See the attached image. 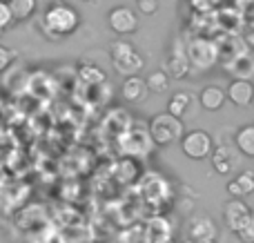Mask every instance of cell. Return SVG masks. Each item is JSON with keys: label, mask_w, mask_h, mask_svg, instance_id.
I'll return each mask as SVG.
<instances>
[{"label": "cell", "mask_w": 254, "mask_h": 243, "mask_svg": "<svg viewBox=\"0 0 254 243\" xmlns=\"http://www.w3.org/2000/svg\"><path fill=\"white\" fill-rule=\"evenodd\" d=\"M80 27V13L76 11V7H71L69 2L56 0L45 9L43 18H40V31L47 36L49 40H63L67 36H71Z\"/></svg>", "instance_id": "obj_1"}, {"label": "cell", "mask_w": 254, "mask_h": 243, "mask_svg": "<svg viewBox=\"0 0 254 243\" xmlns=\"http://www.w3.org/2000/svg\"><path fill=\"white\" fill-rule=\"evenodd\" d=\"M185 56H188L190 69L194 71H207L219 62V43L205 36H194L185 43Z\"/></svg>", "instance_id": "obj_2"}, {"label": "cell", "mask_w": 254, "mask_h": 243, "mask_svg": "<svg viewBox=\"0 0 254 243\" xmlns=\"http://www.w3.org/2000/svg\"><path fill=\"white\" fill-rule=\"evenodd\" d=\"M147 132L154 145H172V143L183 138L185 127H183V121L170 116L167 112H161V114H156L149 121Z\"/></svg>", "instance_id": "obj_3"}, {"label": "cell", "mask_w": 254, "mask_h": 243, "mask_svg": "<svg viewBox=\"0 0 254 243\" xmlns=\"http://www.w3.org/2000/svg\"><path fill=\"white\" fill-rule=\"evenodd\" d=\"M112 65L121 76L129 78V76H138V71L143 69V56L134 49V45H129L127 40H114L110 47Z\"/></svg>", "instance_id": "obj_4"}, {"label": "cell", "mask_w": 254, "mask_h": 243, "mask_svg": "<svg viewBox=\"0 0 254 243\" xmlns=\"http://www.w3.org/2000/svg\"><path fill=\"white\" fill-rule=\"evenodd\" d=\"M181 150L188 159L192 161H203L212 154L214 150V141L205 129H192V132H185L181 138Z\"/></svg>", "instance_id": "obj_5"}, {"label": "cell", "mask_w": 254, "mask_h": 243, "mask_svg": "<svg viewBox=\"0 0 254 243\" xmlns=\"http://www.w3.org/2000/svg\"><path fill=\"white\" fill-rule=\"evenodd\" d=\"M107 22H110V29L119 36H129L138 29V16L134 13V9L129 7H114L107 16Z\"/></svg>", "instance_id": "obj_6"}, {"label": "cell", "mask_w": 254, "mask_h": 243, "mask_svg": "<svg viewBox=\"0 0 254 243\" xmlns=\"http://www.w3.org/2000/svg\"><path fill=\"white\" fill-rule=\"evenodd\" d=\"M250 212H252L250 205L243 199H228L223 205V221H225V226H228V230L237 235L243 228V223L248 221Z\"/></svg>", "instance_id": "obj_7"}, {"label": "cell", "mask_w": 254, "mask_h": 243, "mask_svg": "<svg viewBox=\"0 0 254 243\" xmlns=\"http://www.w3.org/2000/svg\"><path fill=\"white\" fill-rule=\"evenodd\" d=\"M219 237V226L212 217H194L190 223V239L194 243H212Z\"/></svg>", "instance_id": "obj_8"}, {"label": "cell", "mask_w": 254, "mask_h": 243, "mask_svg": "<svg viewBox=\"0 0 254 243\" xmlns=\"http://www.w3.org/2000/svg\"><path fill=\"white\" fill-rule=\"evenodd\" d=\"M223 67L230 76H234V80H250L254 76V56L250 52H246L237 58L225 61Z\"/></svg>", "instance_id": "obj_9"}, {"label": "cell", "mask_w": 254, "mask_h": 243, "mask_svg": "<svg viewBox=\"0 0 254 243\" xmlns=\"http://www.w3.org/2000/svg\"><path fill=\"white\" fill-rule=\"evenodd\" d=\"M188 74H190V62H188V56H185V45L181 40H176L170 52V58H167V76L185 78Z\"/></svg>", "instance_id": "obj_10"}, {"label": "cell", "mask_w": 254, "mask_h": 243, "mask_svg": "<svg viewBox=\"0 0 254 243\" xmlns=\"http://www.w3.org/2000/svg\"><path fill=\"white\" fill-rule=\"evenodd\" d=\"M225 98L232 101L237 107H248L254 101V85L250 80H232L225 89Z\"/></svg>", "instance_id": "obj_11"}, {"label": "cell", "mask_w": 254, "mask_h": 243, "mask_svg": "<svg viewBox=\"0 0 254 243\" xmlns=\"http://www.w3.org/2000/svg\"><path fill=\"white\" fill-rule=\"evenodd\" d=\"M225 190H228L230 199H243V196L254 194V172H250V170L239 172L234 179H230Z\"/></svg>", "instance_id": "obj_12"}, {"label": "cell", "mask_w": 254, "mask_h": 243, "mask_svg": "<svg viewBox=\"0 0 254 243\" xmlns=\"http://www.w3.org/2000/svg\"><path fill=\"white\" fill-rule=\"evenodd\" d=\"M214 22H216V27H221V29L225 31V34L234 36V34H239V31H241L243 16H241V11H239V9L223 7V9H219V11L214 13Z\"/></svg>", "instance_id": "obj_13"}, {"label": "cell", "mask_w": 254, "mask_h": 243, "mask_svg": "<svg viewBox=\"0 0 254 243\" xmlns=\"http://www.w3.org/2000/svg\"><path fill=\"white\" fill-rule=\"evenodd\" d=\"M121 94H123V98L127 103H134V105L147 101V96H149L145 78H140V76H129V78H125L123 87H121Z\"/></svg>", "instance_id": "obj_14"}, {"label": "cell", "mask_w": 254, "mask_h": 243, "mask_svg": "<svg viewBox=\"0 0 254 243\" xmlns=\"http://www.w3.org/2000/svg\"><path fill=\"white\" fill-rule=\"evenodd\" d=\"M225 92L221 87H216V85H207V87L201 89V94H198V103H201V107L205 112H216L221 110V107L225 105Z\"/></svg>", "instance_id": "obj_15"}, {"label": "cell", "mask_w": 254, "mask_h": 243, "mask_svg": "<svg viewBox=\"0 0 254 243\" xmlns=\"http://www.w3.org/2000/svg\"><path fill=\"white\" fill-rule=\"evenodd\" d=\"M7 7L11 11L13 22H22V20H29L31 16L36 13L38 9V0H7Z\"/></svg>", "instance_id": "obj_16"}, {"label": "cell", "mask_w": 254, "mask_h": 243, "mask_svg": "<svg viewBox=\"0 0 254 243\" xmlns=\"http://www.w3.org/2000/svg\"><path fill=\"white\" fill-rule=\"evenodd\" d=\"M210 156H212V165H214V172L216 174H223V177H228V174L234 170V159L230 156V150L225 145L214 147Z\"/></svg>", "instance_id": "obj_17"}, {"label": "cell", "mask_w": 254, "mask_h": 243, "mask_svg": "<svg viewBox=\"0 0 254 243\" xmlns=\"http://www.w3.org/2000/svg\"><path fill=\"white\" fill-rule=\"evenodd\" d=\"M190 105H192V96L185 92H176V94H172L170 101H167V114L181 121L185 114H188Z\"/></svg>", "instance_id": "obj_18"}, {"label": "cell", "mask_w": 254, "mask_h": 243, "mask_svg": "<svg viewBox=\"0 0 254 243\" xmlns=\"http://www.w3.org/2000/svg\"><path fill=\"white\" fill-rule=\"evenodd\" d=\"M234 143H237L239 152L254 159V125H243L234 134Z\"/></svg>", "instance_id": "obj_19"}, {"label": "cell", "mask_w": 254, "mask_h": 243, "mask_svg": "<svg viewBox=\"0 0 254 243\" xmlns=\"http://www.w3.org/2000/svg\"><path fill=\"white\" fill-rule=\"evenodd\" d=\"M145 85H147L149 94H165L170 89V76L165 71H154L145 78Z\"/></svg>", "instance_id": "obj_20"}, {"label": "cell", "mask_w": 254, "mask_h": 243, "mask_svg": "<svg viewBox=\"0 0 254 243\" xmlns=\"http://www.w3.org/2000/svg\"><path fill=\"white\" fill-rule=\"evenodd\" d=\"M80 78L89 85H98V83H105V71L94 65H85L83 69H80Z\"/></svg>", "instance_id": "obj_21"}, {"label": "cell", "mask_w": 254, "mask_h": 243, "mask_svg": "<svg viewBox=\"0 0 254 243\" xmlns=\"http://www.w3.org/2000/svg\"><path fill=\"white\" fill-rule=\"evenodd\" d=\"M237 237H239V239H241L243 243H254V210L250 212L248 221L243 223V228L237 232Z\"/></svg>", "instance_id": "obj_22"}, {"label": "cell", "mask_w": 254, "mask_h": 243, "mask_svg": "<svg viewBox=\"0 0 254 243\" xmlns=\"http://www.w3.org/2000/svg\"><path fill=\"white\" fill-rule=\"evenodd\" d=\"M11 25H13V18H11V11H9L7 2H0V34L7 31Z\"/></svg>", "instance_id": "obj_23"}, {"label": "cell", "mask_w": 254, "mask_h": 243, "mask_svg": "<svg viewBox=\"0 0 254 243\" xmlns=\"http://www.w3.org/2000/svg\"><path fill=\"white\" fill-rule=\"evenodd\" d=\"M136 7H138L140 13L152 16V13L158 11V0H136Z\"/></svg>", "instance_id": "obj_24"}, {"label": "cell", "mask_w": 254, "mask_h": 243, "mask_svg": "<svg viewBox=\"0 0 254 243\" xmlns=\"http://www.w3.org/2000/svg\"><path fill=\"white\" fill-rule=\"evenodd\" d=\"M11 61H13V52L9 47H4V45H0V74L11 65Z\"/></svg>", "instance_id": "obj_25"}, {"label": "cell", "mask_w": 254, "mask_h": 243, "mask_svg": "<svg viewBox=\"0 0 254 243\" xmlns=\"http://www.w3.org/2000/svg\"><path fill=\"white\" fill-rule=\"evenodd\" d=\"M210 2L214 4V7H219V4H221V2H225V0H210Z\"/></svg>", "instance_id": "obj_26"}, {"label": "cell", "mask_w": 254, "mask_h": 243, "mask_svg": "<svg viewBox=\"0 0 254 243\" xmlns=\"http://www.w3.org/2000/svg\"><path fill=\"white\" fill-rule=\"evenodd\" d=\"M181 243H194L192 239H183V241H181Z\"/></svg>", "instance_id": "obj_27"}, {"label": "cell", "mask_w": 254, "mask_h": 243, "mask_svg": "<svg viewBox=\"0 0 254 243\" xmlns=\"http://www.w3.org/2000/svg\"><path fill=\"white\" fill-rule=\"evenodd\" d=\"M0 2H7V0H0Z\"/></svg>", "instance_id": "obj_28"}, {"label": "cell", "mask_w": 254, "mask_h": 243, "mask_svg": "<svg viewBox=\"0 0 254 243\" xmlns=\"http://www.w3.org/2000/svg\"><path fill=\"white\" fill-rule=\"evenodd\" d=\"M85 2H89V0H85Z\"/></svg>", "instance_id": "obj_29"}, {"label": "cell", "mask_w": 254, "mask_h": 243, "mask_svg": "<svg viewBox=\"0 0 254 243\" xmlns=\"http://www.w3.org/2000/svg\"><path fill=\"white\" fill-rule=\"evenodd\" d=\"M212 243H216V241H212Z\"/></svg>", "instance_id": "obj_30"}]
</instances>
